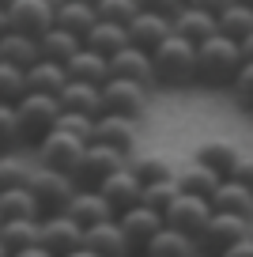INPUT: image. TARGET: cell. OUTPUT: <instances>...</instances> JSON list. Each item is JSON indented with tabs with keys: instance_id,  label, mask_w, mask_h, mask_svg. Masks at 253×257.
Wrapping results in <instances>:
<instances>
[{
	"instance_id": "cell-1",
	"label": "cell",
	"mask_w": 253,
	"mask_h": 257,
	"mask_svg": "<svg viewBox=\"0 0 253 257\" xmlns=\"http://www.w3.org/2000/svg\"><path fill=\"white\" fill-rule=\"evenodd\" d=\"M242 72V53L238 42L230 38H208L204 46H197V80L208 87H230L234 76Z\"/></svg>"
},
{
	"instance_id": "cell-2",
	"label": "cell",
	"mask_w": 253,
	"mask_h": 257,
	"mask_svg": "<svg viewBox=\"0 0 253 257\" xmlns=\"http://www.w3.org/2000/svg\"><path fill=\"white\" fill-rule=\"evenodd\" d=\"M151 76L155 83H166V87H185V83L197 80V46L182 42L178 34L163 42V46L151 53Z\"/></svg>"
},
{
	"instance_id": "cell-3",
	"label": "cell",
	"mask_w": 253,
	"mask_h": 257,
	"mask_svg": "<svg viewBox=\"0 0 253 257\" xmlns=\"http://www.w3.org/2000/svg\"><path fill=\"white\" fill-rule=\"evenodd\" d=\"M27 193L34 197L42 216H57V212L68 208V201L76 197V182L68 174H57V170L34 167L31 178H27Z\"/></svg>"
},
{
	"instance_id": "cell-4",
	"label": "cell",
	"mask_w": 253,
	"mask_h": 257,
	"mask_svg": "<svg viewBox=\"0 0 253 257\" xmlns=\"http://www.w3.org/2000/svg\"><path fill=\"white\" fill-rule=\"evenodd\" d=\"M16 117H19V137H23V144L38 148L57 128L61 106H57V98H46V95H23V102L16 106Z\"/></svg>"
},
{
	"instance_id": "cell-5",
	"label": "cell",
	"mask_w": 253,
	"mask_h": 257,
	"mask_svg": "<svg viewBox=\"0 0 253 257\" xmlns=\"http://www.w3.org/2000/svg\"><path fill=\"white\" fill-rule=\"evenodd\" d=\"M102 113L136 125L148 113V87L129 83V80H106L102 83Z\"/></svg>"
},
{
	"instance_id": "cell-6",
	"label": "cell",
	"mask_w": 253,
	"mask_h": 257,
	"mask_svg": "<svg viewBox=\"0 0 253 257\" xmlns=\"http://www.w3.org/2000/svg\"><path fill=\"white\" fill-rule=\"evenodd\" d=\"M8 31L12 34H23V38L38 42L46 31H53V4L49 0H12L8 8Z\"/></svg>"
},
{
	"instance_id": "cell-7",
	"label": "cell",
	"mask_w": 253,
	"mask_h": 257,
	"mask_svg": "<svg viewBox=\"0 0 253 257\" xmlns=\"http://www.w3.org/2000/svg\"><path fill=\"white\" fill-rule=\"evenodd\" d=\"M121 167H125V155L110 152V148H98V144H87L83 155H79V167H76V174H72V182H76V189H98V185H102L106 178H113Z\"/></svg>"
},
{
	"instance_id": "cell-8",
	"label": "cell",
	"mask_w": 253,
	"mask_h": 257,
	"mask_svg": "<svg viewBox=\"0 0 253 257\" xmlns=\"http://www.w3.org/2000/svg\"><path fill=\"white\" fill-rule=\"evenodd\" d=\"M83 140H76V137H68V133H49L46 140H42L34 152H38V167H46V170H57V174H76V167H79V155H83Z\"/></svg>"
},
{
	"instance_id": "cell-9",
	"label": "cell",
	"mask_w": 253,
	"mask_h": 257,
	"mask_svg": "<svg viewBox=\"0 0 253 257\" xmlns=\"http://www.w3.org/2000/svg\"><path fill=\"white\" fill-rule=\"evenodd\" d=\"M245 234H249V219L212 212V219L204 223V231H200V238H197V249L204 257H219L223 249H230L238 238H245Z\"/></svg>"
},
{
	"instance_id": "cell-10",
	"label": "cell",
	"mask_w": 253,
	"mask_h": 257,
	"mask_svg": "<svg viewBox=\"0 0 253 257\" xmlns=\"http://www.w3.org/2000/svg\"><path fill=\"white\" fill-rule=\"evenodd\" d=\"M117 227L121 234H125L129 249H133V257H144V249H148V242L155 238L159 231H163V216L151 208H144V204H136V208H129L125 216H117Z\"/></svg>"
},
{
	"instance_id": "cell-11",
	"label": "cell",
	"mask_w": 253,
	"mask_h": 257,
	"mask_svg": "<svg viewBox=\"0 0 253 257\" xmlns=\"http://www.w3.org/2000/svg\"><path fill=\"white\" fill-rule=\"evenodd\" d=\"M208 219H212V204H208L204 197H185V193H178V201L166 208L163 223L182 231V234H189V238H200Z\"/></svg>"
},
{
	"instance_id": "cell-12",
	"label": "cell",
	"mask_w": 253,
	"mask_h": 257,
	"mask_svg": "<svg viewBox=\"0 0 253 257\" xmlns=\"http://www.w3.org/2000/svg\"><path fill=\"white\" fill-rule=\"evenodd\" d=\"M38 227H42V249H49L53 257H68V253H76V249H83V231H79L64 212L42 216Z\"/></svg>"
},
{
	"instance_id": "cell-13",
	"label": "cell",
	"mask_w": 253,
	"mask_h": 257,
	"mask_svg": "<svg viewBox=\"0 0 253 257\" xmlns=\"http://www.w3.org/2000/svg\"><path fill=\"white\" fill-rule=\"evenodd\" d=\"M64 216H68L79 231H91V227H102V223H110V219H117L113 208L102 201V193H98V189H76V197L68 201Z\"/></svg>"
},
{
	"instance_id": "cell-14",
	"label": "cell",
	"mask_w": 253,
	"mask_h": 257,
	"mask_svg": "<svg viewBox=\"0 0 253 257\" xmlns=\"http://www.w3.org/2000/svg\"><path fill=\"white\" fill-rule=\"evenodd\" d=\"M125 34H129V46H136V49H144V53H155L159 46H163L170 34H174V27L166 23L159 12H151V8H140V16L133 19V23L125 27Z\"/></svg>"
},
{
	"instance_id": "cell-15",
	"label": "cell",
	"mask_w": 253,
	"mask_h": 257,
	"mask_svg": "<svg viewBox=\"0 0 253 257\" xmlns=\"http://www.w3.org/2000/svg\"><path fill=\"white\" fill-rule=\"evenodd\" d=\"M91 144L110 148V152H117V155H129L136 148V125L102 113V117H95V125H91Z\"/></svg>"
},
{
	"instance_id": "cell-16",
	"label": "cell",
	"mask_w": 253,
	"mask_h": 257,
	"mask_svg": "<svg viewBox=\"0 0 253 257\" xmlns=\"http://www.w3.org/2000/svg\"><path fill=\"white\" fill-rule=\"evenodd\" d=\"M98 193H102V201L113 208V216H125L129 208H136V204H140L144 185L133 178V170H129V167H121L113 178H106V182L98 185Z\"/></svg>"
},
{
	"instance_id": "cell-17",
	"label": "cell",
	"mask_w": 253,
	"mask_h": 257,
	"mask_svg": "<svg viewBox=\"0 0 253 257\" xmlns=\"http://www.w3.org/2000/svg\"><path fill=\"white\" fill-rule=\"evenodd\" d=\"M98 23L95 16V4L91 0H64V4H53V27L64 34H72V38H87L91 27Z\"/></svg>"
},
{
	"instance_id": "cell-18",
	"label": "cell",
	"mask_w": 253,
	"mask_h": 257,
	"mask_svg": "<svg viewBox=\"0 0 253 257\" xmlns=\"http://www.w3.org/2000/svg\"><path fill=\"white\" fill-rule=\"evenodd\" d=\"M242 155H245V152L234 144V140L212 137V140H204V144L197 148V155H193V159H197L200 167H208L215 178H223V182H227V178H230V170L238 167V159H242Z\"/></svg>"
},
{
	"instance_id": "cell-19",
	"label": "cell",
	"mask_w": 253,
	"mask_h": 257,
	"mask_svg": "<svg viewBox=\"0 0 253 257\" xmlns=\"http://www.w3.org/2000/svg\"><path fill=\"white\" fill-rule=\"evenodd\" d=\"M174 34L182 42H189V46H204L208 38H215V12L212 8H204V4H185V12L174 19Z\"/></svg>"
},
{
	"instance_id": "cell-20",
	"label": "cell",
	"mask_w": 253,
	"mask_h": 257,
	"mask_svg": "<svg viewBox=\"0 0 253 257\" xmlns=\"http://www.w3.org/2000/svg\"><path fill=\"white\" fill-rule=\"evenodd\" d=\"M61 113H79V117H102V87H91V83H76L68 80L64 91L57 95Z\"/></svg>"
},
{
	"instance_id": "cell-21",
	"label": "cell",
	"mask_w": 253,
	"mask_h": 257,
	"mask_svg": "<svg viewBox=\"0 0 253 257\" xmlns=\"http://www.w3.org/2000/svg\"><path fill=\"white\" fill-rule=\"evenodd\" d=\"M110 80H129V83H140V87H151L155 83V76H151V53H144L136 46H125L110 61Z\"/></svg>"
},
{
	"instance_id": "cell-22",
	"label": "cell",
	"mask_w": 253,
	"mask_h": 257,
	"mask_svg": "<svg viewBox=\"0 0 253 257\" xmlns=\"http://www.w3.org/2000/svg\"><path fill=\"white\" fill-rule=\"evenodd\" d=\"M83 249H91L95 257H133V249H129L125 234H121V227H117V219L83 231Z\"/></svg>"
},
{
	"instance_id": "cell-23",
	"label": "cell",
	"mask_w": 253,
	"mask_h": 257,
	"mask_svg": "<svg viewBox=\"0 0 253 257\" xmlns=\"http://www.w3.org/2000/svg\"><path fill=\"white\" fill-rule=\"evenodd\" d=\"M23 83H27V95H46V98H57L68 83V72L64 64H53V61H38L34 68L23 72Z\"/></svg>"
},
{
	"instance_id": "cell-24",
	"label": "cell",
	"mask_w": 253,
	"mask_h": 257,
	"mask_svg": "<svg viewBox=\"0 0 253 257\" xmlns=\"http://www.w3.org/2000/svg\"><path fill=\"white\" fill-rule=\"evenodd\" d=\"M219 182L223 178H215L212 170L200 167L197 159L174 170V185H178V193H185V197H204V201H212V193L219 189Z\"/></svg>"
},
{
	"instance_id": "cell-25",
	"label": "cell",
	"mask_w": 253,
	"mask_h": 257,
	"mask_svg": "<svg viewBox=\"0 0 253 257\" xmlns=\"http://www.w3.org/2000/svg\"><path fill=\"white\" fill-rule=\"evenodd\" d=\"M212 212L219 216H238V219H253V193L242 189L238 182H219V189L212 193Z\"/></svg>"
},
{
	"instance_id": "cell-26",
	"label": "cell",
	"mask_w": 253,
	"mask_h": 257,
	"mask_svg": "<svg viewBox=\"0 0 253 257\" xmlns=\"http://www.w3.org/2000/svg\"><path fill=\"white\" fill-rule=\"evenodd\" d=\"M215 12V31L219 38H230V42H242L253 34V8L245 4H223V8H212Z\"/></svg>"
},
{
	"instance_id": "cell-27",
	"label": "cell",
	"mask_w": 253,
	"mask_h": 257,
	"mask_svg": "<svg viewBox=\"0 0 253 257\" xmlns=\"http://www.w3.org/2000/svg\"><path fill=\"white\" fill-rule=\"evenodd\" d=\"M144 257H200V249H197V238L174 231V227H163V231L148 242Z\"/></svg>"
},
{
	"instance_id": "cell-28",
	"label": "cell",
	"mask_w": 253,
	"mask_h": 257,
	"mask_svg": "<svg viewBox=\"0 0 253 257\" xmlns=\"http://www.w3.org/2000/svg\"><path fill=\"white\" fill-rule=\"evenodd\" d=\"M125 46H129L125 27H113V23H95V27H91V34L83 38V49H91V53L102 57V61H113Z\"/></svg>"
},
{
	"instance_id": "cell-29",
	"label": "cell",
	"mask_w": 253,
	"mask_h": 257,
	"mask_svg": "<svg viewBox=\"0 0 253 257\" xmlns=\"http://www.w3.org/2000/svg\"><path fill=\"white\" fill-rule=\"evenodd\" d=\"M38 61H42V53H38V42L34 38H23V34H12V31L0 38V64H12V68L27 72Z\"/></svg>"
},
{
	"instance_id": "cell-30",
	"label": "cell",
	"mask_w": 253,
	"mask_h": 257,
	"mask_svg": "<svg viewBox=\"0 0 253 257\" xmlns=\"http://www.w3.org/2000/svg\"><path fill=\"white\" fill-rule=\"evenodd\" d=\"M64 72H68V80H76V83H91V87H102V83L110 80V61L95 57L91 49H79V53L72 57L68 64H64Z\"/></svg>"
},
{
	"instance_id": "cell-31",
	"label": "cell",
	"mask_w": 253,
	"mask_h": 257,
	"mask_svg": "<svg viewBox=\"0 0 253 257\" xmlns=\"http://www.w3.org/2000/svg\"><path fill=\"white\" fill-rule=\"evenodd\" d=\"M0 246L12 253L19 249H31V246H42V227L38 219H8V223H0Z\"/></svg>"
},
{
	"instance_id": "cell-32",
	"label": "cell",
	"mask_w": 253,
	"mask_h": 257,
	"mask_svg": "<svg viewBox=\"0 0 253 257\" xmlns=\"http://www.w3.org/2000/svg\"><path fill=\"white\" fill-rule=\"evenodd\" d=\"M83 49V42L79 38H72V34H64V31H46L38 38V53H42V61H53V64H68L72 57Z\"/></svg>"
},
{
	"instance_id": "cell-33",
	"label": "cell",
	"mask_w": 253,
	"mask_h": 257,
	"mask_svg": "<svg viewBox=\"0 0 253 257\" xmlns=\"http://www.w3.org/2000/svg\"><path fill=\"white\" fill-rule=\"evenodd\" d=\"M8 219H42V212L34 204V197L27 193V185L0 193V223H8Z\"/></svg>"
},
{
	"instance_id": "cell-34",
	"label": "cell",
	"mask_w": 253,
	"mask_h": 257,
	"mask_svg": "<svg viewBox=\"0 0 253 257\" xmlns=\"http://www.w3.org/2000/svg\"><path fill=\"white\" fill-rule=\"evenodd\" d=\"M133 170V178L140 185H155V182H170L174 178V163L166 159V155H140L136 163H125Z\"/></svg>"
},
{
	"instance_id": "cell-35",
	"label": "cell",
	"mask_w": 253,
	"mask_h": 257,
	"mask_svg": "<svg viewBox=\"0 0 253 257\" xmlns=\"http://www.w3.org/2000/svg\"><path fill=\"white\" fill-rule=\"evenodd\" d=\"M140 0H95V16L98 23H113V27H129L140 16Z\"/></svg>"
},
{
	"instance_id": "cell-36",
	"label": "cell",
	"mask_w": 253,
	"mask_h": 257,
	"mask_svg": "<svg viewBox=\"0 0 253 257\" xmlns=\"http://www.w3.org/2000/svg\"><path fill=\"white\" fill-rule=\"evenodd\" d=\"M174 201H178V185H174V178H170V182L144 185V197H140V204H144V208L159 212V216H166V208H170Z\"/></svg>"
},
{
	"instance_id": "cell-37",
	"label": "cell",
	"mask_w": 253,
	"mask_h": 257,
	"mask_svg": "<svg viewBox=\"0 0 253 257\" xmlns=\"http://www.w3.org/2000/svg\"><path fill=\"white\" fill-rule=\"evenodd\" d=\"M23 95H27L23 72L12 68V64H0V106H19Z\"/></svg>"
},
{
	"instance_id": "cell-38",
	"label": "cell",
	"mask_w": 253,
	"mask_h": 257,
	"mask_svg": "<svg viewBox=\"0 0 253 257\" xmlns=\"http://www.w3.org/2000/svg\"><path fill=\"white\" fill-rule=\"evenodd\" d=\"M27 178H31V167H27L19 155H0V193L23 189Z\"/></svg>"
},
{
	"instance_id": "cell-39",
	"label": "cell",
	"mask_w": 253,
	"mask_h": 257,
	"mask_svg": "<svg viewBox=\"0 0 253 257\" xmlns=\"http://www.w3.org/2000/svg\"><path fill=\"white\" fill-rule=\"evenodd\" d=\"M16 148H23V137H19V117H16V106H0V155H12Z\"/></svg>"
},
{
	"instance_id": "cell-40",
	"label": "cell",
	"mask_w": 253,
	"mask_h": 257,
	"mask_svg": "<svg viewBox=\"0 0 253 257\" xmlns=\"http://www.w3.org/2000/svg\"><path fill=\"white\" fill-rule=\"evenodd\" d=\"M91 125H95V121L79 117V113H61V117H57V133H68V137L83 140V144H91Z\"/></svg>"
},
{
	"instance_id": "cell-41",
	"label": "cell",
	"mask_w": 253,
	"mask_h": 257,
	"mask_svg": "<svg viewBox=\"0 0 253 257\" xmlns=\"http://www.w3.org/2000/svg\"><path fill=\"white\" fill-rule=\"evenodd\" d=\"M230 91H234L238 106H245V110H253V64H242V72L234 76V83H230Z\"/></svg>"
},
{
	"instance_id": "cell-42",
	"label": "cell",
	"mask_w": 253,
	"mask_h": 257,
	"mask_svg": "<svg viewBox=\"0 0 253 257\" xmlns=\"http://www.w3.org/2000/svg\"><path fill=\"white\" fill-rule=\"evenodd\" d=\"M227 182H238L242 189H249V193H253V155H242V159H238V167L230 170Z\"/></svg>"
},
{
	"instance_id": "cell-43",
	"label": "cell",
	"mask_w": 253,
	"mask_h": 257,
	"mask_svg": "<svg viewBox=\"0 0 253 257\" xmlns=\"http://www.w3.org/2000/svg\"><path fill=\"white\" fill-rule=\"evenodd\" d=\"M151 12H159V16L166 19V23L174 27V19L185 12V4H182V0H163V4H151Z\"/></svg>"
},
{
	"instance_id": "cell-44",
	"label": "cell",
	"mask_w": 253,
	"mask_h": 257,
	"mask_svg": "<svg viewBox=\"0 0 253 257\" xmlns=\"http://www.w3.org/2000/svg\"><path fill=\"white\" fill-rule=\"evenodd\" d=\"M219 257H253V234H245V238H238L230 249H223Z\"/></svg>"
},
{
	"instance_id": "cell-45",
	"label": "cell",
	"mask_w": 253,
	"mask_h": 257,
	"mask_svg": "<svg viewBox=\"0 0 253 257\" xmlns=\"http://www.w3.org/2000/svg\"><path fill=\"white\" fill-rule=\"evenodd\" d=\"M238 53H242V64H253V34L238 42Z\"/></svg>"
},
{
	"instance_id": "cell-46",
	"label": "cell",
	"mask_w": 253,
	"mask_h": 257,
	"mask_svg": "<svg viewBox=\"0 0 253 257\" xmlns=\"http://www.w3.org/2000/svg\"><path fill=\"white\" fill-rule=\"evenodd\" d=\"M12 257H53V253L42 249V246H31V249H19V253H12Z\"/></svg>"
},
{
	"instance_id": "cell-47",
	"label": "cell",
	"mask_w": 253,
	"mask_h": 257,
	"mask_svg": "<svg viewBox=\"0 0 253 257\" xmlns=\"http://www.w3.org/2000/svg\"><path fill=\"white\" fill-rule=\"evenodd\" d=\"M8 34V16H4V8H0V38Z\"/></svg>"
},
{
	"instance_id": "cell-48",
	"label": "cell",
	"mask_w": 253,
	"mask_h": 257,
	"mask_svg": "<svg viewBox=\"0 0 253 257\" xmlns=\"http://www.w3.org/2000/svg\"><path fill=\"white\" fill-rule=\"evenodd\" d=\"M68 257H95L91 249H76V253H68Z\"/></svg>"
},
{
	"instance_id": "cell-49",
	"label": "cell",
	"mask_w": 253,
	"mask_h": 257,
	"mask_svg": "<svg viewBox=\"0 0 253 257\" xmlns=\"http://www.w3.org/2000/svg\"><path fill=\"white\" fill-rule=\"evenodd\" d=\"M0 257H8V249H4V246H0Z\"/></svg>"
},
{
	"instance_id": "cell-50",
	"label": "cell",
	"mask_w": 253,
	"mask_h": 257,
	"mask_svg": "<svg viewBox=\"0 0 253 257\" xmlns=\"http://www.w3.org/2000/svg\"><path fill=\"white\" fill-rule=\"evenodd\" d=\"M200 257H204V253H200Z\"/></svg>"
},
{
	"instance_id": "cell-51",
	"label": "cell",
	"mask_w": 253,
	"mask_h": 257,
	"mask_svg": "<svg viewBox=\"0 0 253 257\" xmlns=\"http://www.w3.org/2000/svg\"><path fill=\"white\" fill-rule=\"evenodd\" d=\"M249 234H253V231H249Z\"/></svg>"
}]
</instances>
